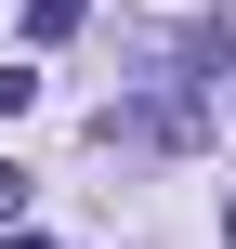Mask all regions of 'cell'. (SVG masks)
<instances>
[{
	"mask_svg": "<svg viewBox=\"0 0 236 249\" xmlns=\"http://www.w3.org/2000/svg\"><path fill=\"white\" fill-rule=\"evenodd\" d=\"M105 144H158V158H184V144H210V105H197V79H158V92H131V105H105Z\"/></svg>",
	"mask_w": 236,
	"mask_h": 249,
	"instance_id": "6da1fadb",
	"label": "cell"
},
{
	"mask_svg": "<svg viewBox=\"0 0 236 249\" xmlns=\"http://www.w3.org/2000/svg\"><path fill=\"white\" fill-rule=\"evenodd\" d=\"M13 223H26V171L0 158V236H13Z\"/></svg>",
	"mask_w": 236,
	"mask_h": 249,
	"instance_id": "7a4b0ae2",
	"label": "cell"
},
{
	"mask_svg": "<svg viewBox=\"0 0 236 249\" xmlns=\"http://www.w3.org/2000/svg\"><path fill=\"white\" fill-rule=\"evenodd\" d=\"M223 249H236V197H223Z\"/></svg>",
	"mask_w": 236,
	"mask_h": 249,
	"instance_id": "3957f363",
	"label": "cell"
},
{
	"mask_svg": "<svg viewBox=\"0 0 236 249\" xmlns=\"http://www.w3.org/2000/svg\"><path fill=\"white\" fill-rule=\"evenodd\" d=\"M13 249H53V236H13Z\"/></svg>",
	"mask_w": 236,
	"mask_h": 249,
	"instance_id": "277c9868",
	"label": "cell"
}]
</instances>
